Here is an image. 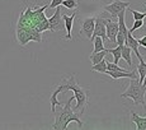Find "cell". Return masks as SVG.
I'll use <instances>...</instances> for the list:
<instances>
[{
    "mask_svg": "<svg viewBox=\"0 0 146 130\" xmlns=\"http://www.w3.org/2000/svg\"><path fill=\"white\" fill-rule=\"evenodd\" d=\"M47 8H48V5H43L41 8L27 7L19 15L18 22H17V27L32 28V29L38 31L40 33L44 32V31H48L50 29L48 18H46V15H44V10Z\"/></svg>",
    "mask_w": 146,
    "mask_h": 130,
    "instance_id": "6da1fadb",
    "label": "cell"
},
{
    "mask_svg": "<svg viewBox=\"0 0 146 130\" xmlns=\"http://www.w3.org/2000/svg\"><path fill=\"white\" fill-rule=\"evenodd\" d=\"M74 100H75V97L72 96V97L64 105L62 109H61L60 111H55V123H53V125H52V129L66 130L71 121L78 123V125H79L80 129L83 128L84 124L80 119V115H78L76 112H75V110H72V107H71V102Z\"/></svg>",
    "mask_w": 146,
    "mask_h": 130,
    "instance_id": "7a4b0ae2",
    "label": "cell"
},
{
    "mask_svg": "<svg viewBox=\"0 0 146 130\" xmlns=\"http://www.w3.org/2000/svg\"><path fill=\"white\" fill-rule=\"evenodd\" d=\"M64 92L65 91H72L74 92V97L76 100V106H75V111H79V115L84 114L86 106L89 103V91L80 86L78 80L75 79V75H70L69 78L64 79Z\"/></svg>",
    "mask_w": 146,
    "mask_h": 130,
    "instance_id": "3957f363",
    "label": "cell"
},
{
    "mask_svg": "<svg viewBox=\"0 0 146 130\" xmlns=\"http://www.w3.org/2000/svg\"><path fill=\"white\" fill-rule=\"evenodd\" d=\"M145 94H146V86L139 82V78H135L130 80V86L121 94L122 98H131L135 105H141L146 111V103H145Z\"/></svg>",
    "mask_w": 146,
    "mask_h": 130,
    "instance_id": "277c9868",
    "label": "cell"
},
{
    "mask_svg": "<svg viewBox=\"0 0 146 130\" xmlns=\"http://www.w3.org/2000/svg\"><path fill=\"white\" fill-rule=\"evenodd\" d=\"M15 33H17V41H18V44L21 46H27V44L31 41L42 42V33H40L36 29H32V28L17 27Z\"/></svg>",
    "mask_w": 146,
    "mask_h": 130,
    "instance_id": "5b68a950",
    "label": "cell"
},
{
    "mask_svg": "<svg viewBox=\"0 0 146 130\" xmlns=\"http://www.w3.org/2000/svg\"><path fill=\"white\" fill-rule=\"evenodd\" d=\"M130 7V1H123V0H114L113 3H111V4L106 5L104 7V10L106 12H108L111 14L113 18H117V15L122 12V10L127 9V8Z\"/></svg>",
    "mask_w": 146,
    "mask_h": 130,
    "instance_id": "8992f818",
    "label": "cell"
},
{
    "mask_svg": "<svg viewBox=\"0 0 146 130\" xmlns=\"http://www.w3.org/2000/svg\"><path fill=\"white\" fill-rule=\"evenodd\" d=\"M48 24H50L48 31H51V32H56V31L62 29L64 19H62V14H61V8L60 7L55 8V13H53V15L48 18Z\"/></svg>",
    "mask_w": 146,
    "mask_h": 130,
    "instance_id": "52a82bcc",
    "label": "cell"
},
{
    "mask_svg": "<svg viewBox=\"0 0 146 130\" xmlns=\"http://www.w3.org/2000/svg\"><path fill=\"white\" fill-rule=\"evenodd\" d=\"M94 26H95V17H88V18L83 19L80 26V35L83 37L90 40L94 32Z\"/></svg>",
    "mask_w": 146,
    "mask_h": 130,
    "instance_id": "ba28073f",
    "label": "cell"
},
{
    "mask_svg": "<svg viewBox=\"0 0 146 130\" xmlns=\"http://www.w3.org/2000/svg\"><path fill=\"white\" fill-rule=\"evenodd\" d=\"M106 23H107V18H103V17H95V26H94V32H93V37H99L103 38V41H107V29H106ZM90 38V40H92Z\"/></svg>",
    "mask_w": 146,
    "mask_h": 130,
    "instance_id": "9c48e42d",
    "label": "cell"
},
{
    "mask_svg": "<svg viewBox=\"0 0 146 130\" xmlns=\"http://www.w3.org/2000/svg\"><path fill=\"white\" fill-rule=\"evenodd\" d=\"M106 29H107V38L112 42L116 44V38H117V33H118V22H114L112 19H107L106 23Z\"/></svg>",
    "mask_w": 146,
    "mask_h": 130,
    "instance_id": "30bf717a",
    "label": "cell"
},
{
    "mask_svg": "<svg viewBox=\"0 0 146 130\" xmlns=\"http://www.w3.org/2000/svg\"><path fill=\"white\" fill-rule=\"evenodd\" d=\"M125 45H126V46L130 47V49L132 50V52L136 54V56L139 58V60H140V61L144 60L142 55H141V54H140V51H139V41H137V38H135L133 36L131 35L130 29H128V35L126 36V42H125Z\"/></svg>",
    "mask_w": 146,
    "mask_h": 130,
    "instance_id": "8fae6325",
    "label": "cell"
},
{
    "mask_svg": "<svg viewBox=\"0 0 146 130\" xmlns=\"http://www.w3.org/2000/svg\"><path fill=\"white\" fill-rule=\"evenodd\" d=\"M106 74H108L112 79H122V78H128V79H135L137 78V72H118V70H107Z\"/></svg>",
    "mask_w": 146,
    "mask_h": 130,
    "instance_id": "7c38bea8",
    "label": "cell"
},
{
    "mask_svg": "<svg viewBox=\"0 0 146 130\" xmlns=\"http://www.w3.org/2000/svg\"><path fill=\"white\" fill-rule=\"evenodd\" d=\"M76 14H78V12L72 13L71 15H66V14H64V15H62L64 24H65V28H66V36H65L66 40H71V38H72L71 31H72V26H74V19H75V17H76Z\"/></svg>",
    "mask_w": 146,
    "mask_h": 130,
    "instance_id": "4fadbf2b",
    "label": "cell"
},
{
    "mask_svg": "<svg viewBox=\"0 0 146 130\" xmlns=\"http://www.w3.org/2000/svg\"><path fill=\"white\" fill-rule=\"evenodd\" d=\"M58 93H64L62 84H60V86L56 87V88L53 89L51 97H50V102H51V112H52V114H55L56 106H62V102H60V101L57 100V94H58Z\"/></svg>",
    "mask_w": 146,
    "mask_h": 130,
    "instance_id": "5bb4252c",
    "label": "cell"
},
{
    "mask_svg": "<svg viewBox=\"0 0 146 130\" xmlns=\"http://www.w3.org/2000/svg\"><path fill=\"white\" fill-rule=\"evenodd\" d=\"M131 119H132V123L136 125L137 130H146V116L141 117L135 111H131Z\"/></svg>",
    "mask_w": 146,
    "mask_h": 130,
    "instance_id": "9a60e30c",
    "label": "cell"
},
{
    "mask_svg": "<svg viewBox=\"0 0 146 130\" xmlns=\"http://www.w3.org/2000/svg\"><path fill=\"white\" fill-rule=\"evenodd\" d=\"M125 15H126V9L122 10V12L117 15V18H118V31H121L125 36H127L128 35V28H127V26H126Z\"/></svg>",
    "mask_w": 146,
    "mask_h": 130,
    "instance_id": "2e32d148",
    "label": "cell"
},
{
    "mask_svg": "<svg viewBox=\"0 0 146 130\" xmlns=\"http://www.w3.org/2000/svg\"><path fill=\"white\" fill-rule=\"evenodd\" d=\"M107 52L113 55V63L114 64H118L119 60L122 59V46H118V45H117L114 49H107Z\"/></svg>",
    "mask_w": 146,
    "mask_h": 130,
    "instance_id": "e0dca14e",
    "label": "cell"
},
{
    "mask_svg": "<svg viewBox=\"0 0 146 130\" xmlns=\"http://www.w3.org/2000/svg\"><path fill=\"white\" fill-rule=\"evenodd\" d=\"M131 54H132V50L128 46L123 45L122 46V59L130 65V66H132V56H131Z\"/></svg>",
    "mask_w": 146,
    "mask_h": 130,
    "instance_id": "ac0fdd59",
    "label": "cell"
},
{
    "mask_svg": "<svg viewBox=\"0 0 146 130\" xmlns=\"http://www.w3.org/2000/svg\"><path fill=\"white\" fill-rule=\"evenodd\" d=\"M92 41H93L94 44V50L92 54H95V52H99V51H103L104 49V41H103L102 37H99V36H97V37H93L92 38Z\"/></svg>",
    "mask_w": 146,
    "mask_h": 130,
    "instance_id": "d6986e66",
    "label": "cell"
},
{
    "mask_svg": "<svg viewBox=\"0 0 146 130\" xmlns=\"http://www.w3.org/2000/svg\"><path fill=\"white\" fill-rule=\"evenodd\" d=\"M107 50H103V51H99V52H95V54H92L90 56H89V59H90V61H92V64L95 65V64H98L99 61H102L103 59L106 58V55H107Z\"/></svg>",
    "mask_w": 146,
    "mask_h": 130,
    "instance_id": "ffe728a7",
    "label": "cell"
},
{
    "mask_svg": "<svg viewBox=\"0 0 146 130\" xmlns=\"http://www.w3.org/2000/svg\"><path fill=\"white\" fill-rule=\"evenodd\" d=\"M92 70L93 72H98V73H103V74H106L107 73V60L106 58L103 59L102 61H99L98 64H95L92 66Z\"/></svg>",
    "mask_w": 146,
    "mask_h": 130,
    "instance_id": "44dd1931",
    "label": "cell"
},
{
    "mask_svg": "<svg viewBox=\"0 0 146 130\" xmlns=\"http://www.w3.org/2000/svg\"><path fill=\"white\" fill-rule=\"evenodd\" d=\"M137 73H139V82L142 83V80H144V78L146 75V63H145V60L140 61L139 66H137Z\"/></svg>",
    "mask_w": 146,
    "mask_h": 130,
    "instance_id": "7402d4cb",
    "label": "cell"
},
{
    "mask_svg": "<svg viewBox=\"0 0 146 130\" xmlns=\"http://www.w3.org/2000/svg\"><path fill=\"white\" fill-rule=\"evenodd\" d=\"M61 5H64L67 9H78L79 3H78V0H62V4Z\"/></svg>",
    "mask_w": 146,
    "mask_h": 130,
    "instance_id": "603a6c76",
    "label": "cell"
},
{
    "mask_svg": "<svg viewBox=\"0 0 146 130\" xmlns=\"http://www.w3.org/2000/svg\"><path fill=\"white\" fill-rule=\"evenodd\" d=\"M128 10H130L131 13H132V15H133V21H137V19H145V17H146V13H141V12H139V10L130 9V7H128Z\"/></svg>",
    "mask_w": 146,
    "mask_h": 130,
    "instance_id": "cb8c5ba5",
    "label": "cell"
},
{
    "mask_svg": "<svg viewBox=\"0 0 146 130\" xmlns=\"http://www.w3.org/2000/svg\"><path fill=\"white\" fill-rule=\"evenodd\" d=\"M142 26H144V19H137V21L133 22V26H132V28L130 29V32L132 33V32H135V31L140 29V28H141Z\"/></svg>",
    "mask_w": 146,
    "mask_h": 130,
    "instance_id": "d4e9b609",
    "label": "cell"
},
{
    "mask_svg": "<svg viewBox=\"0 0 146 130\" xmlns=\"http://www.w3.org/2000/svg\"><path fill=\"white\" fill-rule=\"evenodd\" d=\"M116 42H117V45H118V46H123V45H125V42H126V36L123 35L121 31H118V33H117Z\"/></svg>",
    "mask_w": 146,
    "mask_h": 130,
    "instance_id": "484cf974",
    "label": "cell"
},
{
    "mask_svg": "<svg viewBox=\"0 0 146 130\" xmlns=\"http://www.w3.org/2000/svg\"><path fill=\"white\" fill-rule=\"evenodd\" d=\"M61 4H62V0H51V3L48 4V8H51V9H55V8L60 7Z\"/></svg>",
    "mask_w": 146,
    "mask_h": 130,
    "instance_id": "4316f807",
    "label": "cell"
},
{
    "mask_svg": "<svg viewBox=\"0 0 146 130\" xmlns=\"http://www.w3.org/2000/svg\"><path fill=\"white\" fill-rule=\"evenodd\" d=\"M137 41H139V46L146 47V36H144V37H141L140 40H137Z\"/></svg>",
    "mask_w": 146,
    "mask_h": 130,
    "instance_id": "83f0119b",
    "label": "cell"
},
{
    "mask_svg": "<svg viewBox=\"0 0 146 130\" xmlns=\"http://www.w3.org/2000/svg\"><path fill=\"white\" fill-rule=\"evenodd\" d=\"M145 13H146V12H145Z\"/></svg>",
    "mask_w": 146,
    "mask_h": 130,
    "instance_id": "f1b7e54d",
    "label": "cell"
}]
</instances>
